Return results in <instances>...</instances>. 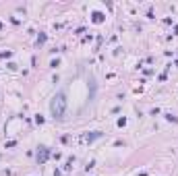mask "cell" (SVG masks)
<instances>
[{"instance_id":"cell-1","label":"cell","mask_w":178,"mask_h":176,"mask_svg":"<svg viewBox=\"0 0 178 176\" xmlns=\"http://www.w3.org/2000/svg\"><path fill=\"white\" fill-rule=\"evenodd\" d=\"M50 112H52V116L54 118H64V112H66V97L64 93H56L52 97V102H50Z\"/></svg>"}]
</instances>
